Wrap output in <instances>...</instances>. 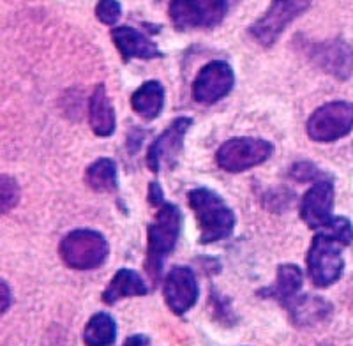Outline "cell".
<instances>
[{
    "label": "cell",
    "instance_id": "cell-25",
    "mask_svg": "<svg viewBox=\"0 0 353 346\" xmlns=\"http://www.w3.org/2000/svg\"><path fill=\"white\" fill-rule=\"evenodd\" d=\"M292 177L297 179V181H313L314 177H318L316 166H313L311 163H299V165L293 166Z\"/></svg>",
    "mask_w": 353,
    "mask_h": 346
},
{
    "label": "cell",
    "instance_id": "cell-4",
    "mask_svg": "<svg viewBox=\"0 0 353 346\" xmlns=\"http://www.w3.org/2000/svg\"><path fill=\"white\" fill-rule=\"evenodd\" d=\"M343 244L329 235L318 232L307 253L309 278L318 288H327L341 278L345 260L341 254Z\"/></svg>",
    "mask_w": 353,
    "mask_h": 346
},
{
    "label": "cell",
    "instance_id": "cell-13",
    "mask_svg": "<svg viewBox=\"0 0 353 346\" xmlns=\"http://www.w3.org/2000/svg\"><path fill=\"white\" fill-rule=\"evenodd\" d=\"M311 59L330 77L346 80L353 73V48L345 41L334 39L320 43L311 50Z\"/></svg>",
    "mask_w": 353,
    "mask_h": 346
},
{
    "label": "cell",
    "instance_id": "cell-23",
    "mask_svg": "<svg viewBox=\"0 0 353 346\" xmlns=\"http://www.w3.org/2000/svg\"><path fill=\"white\" fill-rule=\"evenodd\" d=\"M20 187L18 182L9 175H0V214L9 212L18 205Z\"/></svg>",
    "mask_w": 353,
    "mask_h": 346
},
{
    "label": "cell",
    "instance_id": "cell-9",
    "mask_svg": "<svg viewBox=\"0 0 353 346\" xmlns=\"http://www.w3.org/2000/svg\"><path fill=\"white\" fill-rule=\"evenodd\" d=\"M233 69L228 62L214 61L201 68L193 83V97L201 105H214L230 94L233 87Z\"/></svg>",
    "mask_w": 353,
    "mask_h": 346
},
{
    "label": "cell",
    "instance_id": "cell-2",
    "mask_svg": "<svg viewBox=\"0 0 353 346\" xmlns=\"http://www.w3.org/2000/svg\"><path fill=\"white\" fill-rule=\"evenodd\" d=\"M188 200L193 212L196 214L201 244H212L232 235L235 216L219 194L207 187H196L189 191Z\"/></svg>",
    "mask_w": 353,
    "mask_h": 346
},
{
    "label": "cell",
    "instance_id": "cell-6",
    "mask_svg": "<svg viewBox=\"0 0 353 346\" xmlns=\"http://www.w3.org/2000/svg\"><path fill=\"white\" fill-rule=\"evenodd\" d=\"M353 129V105L348 101H332L320 106L307 121L311 140L329 143L346 136Z\"/></svg>",
    "mask_w": 353,
    "mask_h": 346
},
{
    "label": "cell",
    "instance_id": "cell-11",
    "mask_svg": "<svg viewBox=\"0 0 353 346\" xmlns=\"http://www.w3.org/2000/svg\"><path fill=\"white\" fill-rule=\"evenodd\" d=\"M165 301L175 314H184L196 304L200 288L196 276L188 267H175L168 272L165 279Z\"/></svg>",
    "mask_w": 353,
    "mask_h": 346
},
{
    "label": "cell",
    "instance_id": "cell-16",
    "mask_svg": "<svg viewBox=\"0 0 353 346\" xmlns=\"http://www.w3.org/2000/svg\"><path fill=\"white\" fill-rule=\"evenodd\" d=\"M147 292H149V288H147V285H145L140 274L134 272V270L121 269L113 276L112 281H110L108 288L103 294V301L106 304H115V302L125 297L147 295Z\"/></svg>",
    "mask_w": 353,
    "mask_h": 346
},
{
    "label": "cell",
    "instance_id": "cell-10",
    "mask_svg": "<svg viewBox=\"0 0 353 346\" xmlns=\"http://www.w3.org/2000/svg\"><path fill=\"white\" fill-rule=\"evenodd\" d=\"M189 125H191V119H175L165 129V133L154 140L152 145L149 147V152H147V166L154 173L159 172L163 166H172L175 163V159L181 154L182 145H184V138Z\"/></svg>",
    "mask_w": 353,
    "mask_h": 346
},
{
    "label": "cell",
    "instance_id": "cell-15",
    "mask_svg": "<svg viewBox=\"0 0 353 346\" xmlns=\"http://www.w3.org/2000/svg\"><path fill=\"white\" fill-rule=\"evenodd\" d=\"M88 121L94 133L101 138H108L115 133L117 117L105 85L99 83L88 103Z\"/></svg>",
    "mask_w": 353,
    "mask_h": 346
},
{
    "label": "cell",
    "instance_id": "cell-14",
    "mask_svg": "<svg viewBox=\"0 0 353 346\" xmlns=\"http://www.w3.org/2000/svg\"><path fill=\"white\" fill-rule=\"evenodd\" d=\"M112 39L115 43L117 50L121 52L124 61H131V59H156L161 57L159 48L156 43L149 39V37L141 34L140 30L131 27H117L112 30Z\"/></svg>",
    "mask_w": 353,
    "mask_h": 346
},
{
    "label": "cell",
    "instance_id": "cell-7",
    "mask_svg": "<svg viewBox=\"0 0 353 346\" xmlns=\"http://www.w3.org/2000/svg\"><path fill=\"white\" fill-rule=\"evenodd\" d=\"M272 143L258 138H232L219 147L216 161L230 173H241L261 165L272 156Z\"/></svg>",
    "mask_w": 353,
    "mask_h": 346
},
{
    "label": "cell",
    "instance_id": "cell-18",
    "mask_svg": "<svg viewBox=\"0 0 353 346\" xmlns=\"http://www.w3.org/2000/svg\"><path fill=\"white\" fill-rule=\"evenodd\" d=\"M83 338L87 346H112L117 338L115 320L106 313L94 314L85 327Z\"/></svg>",
    "mask_w": 353,
    "mask_h": 346
},
{
    "label": "cell",
    "instance_id": "cell-20",
    "mask_svg": "<svg viewBox=\"0 0 353 346\" xmlns=\"http://www.w3.org/2000/svg\"><path fill=\"white\" fill-rule=\"evenodd\" d=\"M302 286V270L297 265L286 263L277 269V281L274 295L285 302H293Z\"/></svg>",
    "mask_w": 353,
    "mask_h": 346
},
{
    "label": "cell",
    "instance_id": "cell-27",
    "mask_svg": "<svg viewBox=\"0 0 353 346\" xmlns=\"http://www.w3.org/2000/svg\"><path fill=\"white\" fill-rule=\"evenodd\" d=\"M124 346H150V341L145 336H131L125 339Z\"/></svg>",
    "mask_w": 353,
    "mask_h": 346
},
{
    "label": "cell",
    "instance_id": "cell-1",
    "mask_svg": "<svg viewBox=\"0 0 353 346\" xmlns=\"http://www.w3.org/2000/svg\"><path fill=\"white\" fill-rule=\"evenodd\" d=\"M157 207L159 210L147 232V260H145V270L152 279V285H157L159 281L163 263L175 247L182 226V214L179 207L168 201H163Z\"/></svg>",
    "mask_w": 353,
    "mask_h": 346
},
{
    "label": "cell",
    "instance_id": "cell-24",
    "mask_svg": "<svg viewBox=\"0 0 353 346\" xmlns=\"http://www.w3.org/2000/svg\"><path fill=\"white\" fill-rule=\"evenodd\" d=\"M96 17L101 23L115 25L122 17V8L119 0H99L96 6Z\"/></svg>",
    "mask_w": 353,
    "mask_h": 346
},
{
    "label": "cell",
    "instance_id": "cell-21",
    "mask_svg": "<svg viewBox=\"0 0 353 346\" xmlns=\"http://www.w3.org/2000/svg\"><path fill=\"white\" fill-rule=\"evenodd\" d=\"M330 313V304H327L323 298L316 297H305L301 301H295L292 306V314L295 322L299 325H307V323H314L318 320L325 318Z\"/></svg>",
    "mask_w": 353,
    "mask_h": 346
},
{
    "label": "cell",
    "instance_id": "cell-3",
    "mask_svg": "<svg viewBox=\"0 0 353 346\" xmlns=\"http://www.w3.org/2000/svg\"><path fill=\"white\" fill-rule=\"evenodd\" d=\"M59 253L71 269L92 270L105 263L108 256V242L96 230H74L61 242Z\"/></svg>",
    "mask_w": 353,
    "mask_h": 346
},
{
    "label": "cell",
    "instance_id": "cell-19",
    "mask_svg": "<svg viewBox=\"0 0 353 346\" xmlns=\"http://www.w3.org/2000/svg\"><path fill=\"white\" fill-rule=\"evenodd\" d=\"M87 184L97 193H113L117 190V165L110 157L97 159L87 168Z\"/></svg>",
    "mask_w": 353,
    "mask_h": 346
},
{
    "label": "cell",
    "instance_id": "cell-12",
    "mask_svg": "<svg viewBox=\"0 0 353 346\" xmlns=\"http://www.w3.org/2000/svg\"><path fill=\"white\" fill-rule=\"evenodd\" d=\"M334 185L329 181H318L301 201V218L309 228L320 230L332 219Z\"/></svg>",
    "mask_w": 353,
    "mask_h": 346
},
{
    "label": "cell",
    "instance_id": "cell-22",
    "mask_svg": "<svg viewBox=\"0 0 353 346\" xmlns=\"http://www.w3.org/2000/svg\"><path fill=\"white\" fill-rule=\"evenodd\" d=\"M318 232L329 235L343 246H350L353 242V225L346 218H334L332 216V219Z\"/></svg>",
    "mask_w": 353,
    "mask_h": 346
},
{
    "label": "cell",
    "instance_id": "cell-8",
    "mask_svg": "<svg viewBox=\"0 0 353 346\" xmlns=\"http://www.w3.org/2000/svg\"><path fill=\"white\" fill-rule=\"evenodd\" d=\"M311 6V0H274L263 17L258 18L249 28L254 39L263 46L274 45L285 28L304 14Z\"/></svg>",
    "mask_w": 353,
    "mask_h": 346
},
{
    "label": "cell",
    "instance_id": "cell-26",
    "mask_svg": "<svg viewBox=\"0 0 353 346\" xmlns=\"http://www.w3.org/2000/svg\"><path fill=\"white\" fill-rule=\"evenodd\" d=\"M11 306V290L8 283L0 279V314H4Z\"/></svg>",
    "mask_w": 353,
    "mask_h": 346
},
{
    "label": "cell",
    "instance_id": "cell-17",
    "mask_svg": "<svg viewBox=\"0 0 353 346\" xmlns=\"http://www.w3.org/2000/svg\"><path fill=\"white\" fill-rule=\"evenodd\" d=\"M163 105H165V89L156 80L141 85L131 97L132 110L145 121H154L156 117H159V113L163 112Z\"/></svg>",
    "mask_w": 353,
    "mask_h": 346
},
{
    "label": "cell",
    "instance_id": "cell-5",
    "mask_svg": "<svg viewBox=\"0 0 353 346\" xmlns=\"http://www.w3.org/2000/svg\"><path fill=\"white\" fill-rule=\"evenodd\" d=\"M228 12L226 0H172L170 18L179 30L216 27Z\"/></svg>",
    "mask_w": 353,
    "mask_h": 346
}]
</instances>
